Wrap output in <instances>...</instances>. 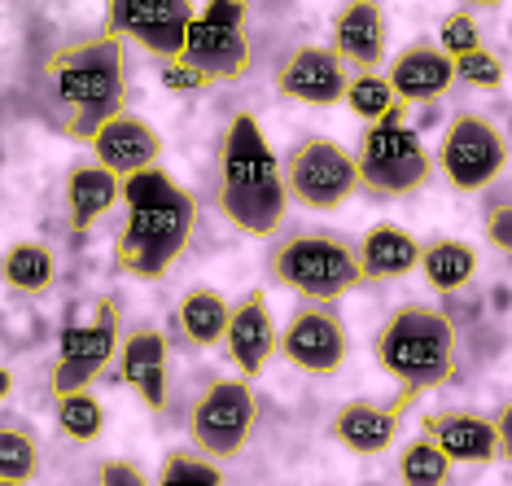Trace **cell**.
Returning <instances> with one entry per match:
<instances>
[{
    "instance_id": "cell-1",
    "label": "cell",
    "mask_w": 512,
    "mask_h": 486,
    "mask_svg": "<svg viewBox=\"0 0 512 486\" xmlns=\"http://www.w3.org/2000/svg\"><path fill=\"white\" fill-rule=\"evenodd\" d=\"M40 114L62 141L92 145L106 123L127 114V53L123 40L101 36L62 44L40 75Z\"/></svg>"
},
{
    "instance_id": "cell-2",
    "label": "cell",
    "mask_w": 512,
    "mask_h": 486,
    "mask_svg": "<svg viewBox=\"0 0 512 486\" xmlns=\"http://www.w3.org/2000/svg\"><path fill=\"white\" fill-rule=\"evenodd\" d=\"M127 219L114 241V272L132 281H162L189 250L197 228V198L180 189L162 167L123 180Z\"/></svg>"
},
{
    "instance_id": "cell-3",
    "label": "cell",
    "mask_w": 512,
    "mask_h": 486,
    "mask_svg": "<svg viewBox=\"0 0 512 486\" xmlns=\"http://www.w3.org/2000/svg\"><path fill=\"white\" fill-rule=\"evenodd\" d=\"M289 211V180L254 114H232L219 149V215L246 237H272Z\"/></svg>"
},
{
    "instance_id": "cell-4",
    "label": "cell",
    "mask_w": 512,
    "mask_h": 486,
    "mask_svg": "<svg viewBox=\"0 0 512 486\" xmlns=\"http://www.w3.org/2000/svg\"><path fill=\"white\" fill-rule=\"evenodd\" d=\"M372 355H377L381 373L403 386L407 399H421L456 377V324L447 311L429 303H403L377 329Z\"/></svg>"
},
{
    "instance_id": "cell-5",
    "label": "cell",
    "mask_w": 512,
    "mask_h": 486,
    "mask_svg": "<svg viewBox=\"0 0 512 486\" xmlns=\"http://www.w3.org/2000/svg\"><path fill=\"white\" fill-rule=\"evenodd\" d=\"M267 272L302 303H337L351 289L368 285L364 263H359V241H346L337 233H289L267 254Z\"/></svg>"
},
{
    "instance_id": "cell-6",
    "label": "cell",
    "mask_w": 512,
    "mask_h": 486,
    "mask_svg": "<svg viewBox=\"0 0 512 486\" xmlns=\"http://www.w3.org/2000/svg\"><path fill=\"white\" fill-rule=\"evenodd\" d=\"M407 106L386 123H372L359 141V189L372 198H407L429 180L438 158H429L425 141L403 123Z\"/></svg>"
},
{
    "instance_id": "cell-7",
    "label": "cell",
    "mask_w": 512,
    "mask_h": 486,
    "mask_svg": "<svg viewBox=\"0 0 512 486\" xmlns=\"http://www.w3.org/2000/svg\"><path fill=\"white\" fill-rule=\"evenodd\" d=\"M259 421V403H254V381L246 377H219L189 408V443L193 451L211 460H232L241 456Z\"/></svg>"
},
{
    "instance_id": "cell-8",
    "label": "cell",
    "mask_w": 512,
    "mask_h": 486,
    "mask_svg": "<svg viewBox=\"0 0 512 486\" xmlns=\"http://www.w3.org/2000/svg\"><path fill=\"white\" fill-rule=\"evenodd\" d=\"M508 132L482 114H456L438 141V171L456 193H482L508 167Z\"/></svg>"
},
{
    "instance_id": "cell-9",
    "label": "cell",
    "mask_w": 512,
    "mask_h": 486,
    "mask_svg": "<svg viewBox=\"0 0 512 486\" xmlns=\"http://www.w3.org/2000/svg\"><path fill=\"white\" fill-rule=\"evenodd\" d=\"M123 351V311L114 298L97 303V320L71 324L57 338V364H53V399L88 390Z\"/></svg>"
},
{
    "instance_id": "cell-10",
    "label": "cell",
    "mask_w": 512,
    "mask_h": 486,
    "mask_svg": "<svg viewBox=\"0 0 512 486\" xmlns=\"http://www.w3.org/2000/svg\"><path fill=\"white\" fill-rule=\"evenodd\" d=\"M289 198L307 211H337L359 193V158L329 136H307L285 162Z\"/></svg>"
},
{
    "instance_id": "cell-11",
    "label": "cell",
    "mask_w": 512,
    "mask_h": 486,
    "mask_svg": "<svg viewBox=\"0 0 512 486\" xmlns=\"http://www.w3.org/2000/svg\"><path fill=\"white\" fill-rule=\"evenodd\" d=\"M197 27L193 0H106V31L158 62H176Z\"/></svg>"
},
{
    "instance_id": "cell-12",
    "label": "cell",
    "mask_w": 512,
    "mask_h": 486,
    "mask_svg": "<svg viewBox=\"0 0 512 486\" xmlns=\"http://www.w3.org/2000/svg\"><path fill=\"white\" fill-rule=\"evenodd\" d=\"M281 355L307 377H333L346 364V324L333 303H302L281 329Z\"/></svg>"
},
{
    "instance_id": "cell-13",
    "label": "cell",
    "mask_w": 512,
    "mask_h": 486,
    "mask_svg": "<svg viewBox=\"0 0 512 486\" xmlns=\"http://www.w3.org/2000/svg\"><path fill=\"white\" fill-rule=\"evenodd\" d=\"M346 88H351V71H346L333 44H302L276 71V92L289 101H302V106L329 110L337 101H346Z\"/></svg>"
},
{
    "instance_id": "cell-14",
    "label": "cell",
    "mask_w": 512,
    "mask_h": 486,
    "mask_svg": "<svg viewBox=\"0 0 512 486\" xmlns=\"http://www.w3.org/2000/svg\"><path fill=\"white\" fill-rule=\"evenodd\" d=\"M224 346H228V360L237 364V373L246 381L263 377L272 355H281V333H276V320H272L263 289H246L232 303V324H228Z\"/></svg>"
},
{
    "instance_id": "cell-15",
    "label": "cell",
    "mask_w": 512,
    "mask_h": 486,
    "mask_svg": "<svg viewBox=\"0 0 512 486\" xmlns=\"http://www.w3.org/2000/svg\"><path fill=\"white\" fill-rule=\"evenodd\" d=\"M416 399L399 395V403H372V399H351L333 412L329 421V438L337 447L355 451V456H381L394 447V438L403 430V412Z\"/></svg>"
},
{
    "instance_id": "cell-16",
    "label": "cell",
    "mask_w": 512,
    "mask_h": 486,
    "mask_svg": "<svg viewBox=\"0 0 512 486\" xmlns=\"http://www.w3.org/2000/svg\"><path fill=\"white\" fill-rule=\"evenodd\" d=\"M421 434H429L447 451L451 465H495V460H504L495 421H486V416H477V412H460V408L425 412Z\"/></svg>"
},
{
    "instance_id": "cell-17",
    "label": "cell",
    "mask_w": 512,
    "mask_h": 486,
    "mask_svg": "<svg viewBox=\"0 0 512 486\" xmlns=\"http://www.w3.org/2000/svg\"><path fill=\"white\" fill-rule=\"evenodd\" d=\"M386 75L403 106H429V101L447 97L451 84H456V57H447L429 40H416L394 57V66Z\"/></svg>"
},
{
    "instance_id": "cell-18",
    "label": "cell",
    "mask_w": 512,
    "mask_h": 486,
    "mask_svg": "<svg viewBox=\"0 0 512 486\" xmlns=\"http://www.w3.org/2000/svg\"><path fill=\"white\" fill-rule=\"evenodd\" d=\"M119 381L136 390L149 412H167V338L154 324H141L123 338Z\"/></svg>"
},
{
    "instance_id": "cell-19",
    "label": "cell",
    "mask_w": 512,
    "mask_h": 486,
    "mask_svg": "<svg viewBox=\"0 0 512 486\" xmlns=\"http://www.w3.org/2000/svg\"><path fill=\"white\" fill-rule=\"evenodd\" d=\"M92 158H97L106 171H114L119 180H132V176H141V171L158 167L162 136L145 119H136V114H119V119L97 132Z\"/></svg>"
},
{
    "instance_id": "cell-20",
    "label": "cell",
    "mask_w": 512,
    "mask_h": 486,
    "mask_svg": "<svg viewBox=\"0 0 512 486\" xmlns=\"http://www.w3.org/2000/svg\"><path fill=\"white\" fill-rule=\"evenodd\" d=\"M333 49L355 71H377L386 62V14L377 0H346L333 18Z\"/></svg>"
},
{
    "instance_id": "cell-21",
    "label": "cell",
    "mask_w": 512,
    "mask_h": 486,
    "mask_svg": "<svg viewBox=\"0 0 512 486\" xmlns=\"http://www.w3.org/2000/svg\"><path fill=\"white\" fill-rule=\"evenodd\" d=\"M114 202H123V180L101 162H75L71 176H66V224H71V233H92L114 211Z\"/></svg>"
},
{
    "instance_id": "cell-22",
    "label": "cell",
    "mask_w": 512,
    "mask_h": 486,
    "mask_svg": "<svg viewBox=\"0 0 512 486\" xmlns=\"http://www.w3.org/2000/svg\"><path fill=\"white\" fill-rule=\"evenodd\" d=\"M184 57L202 71L211 84H237L246 79L250 71V44H246V31H232V27H211V22L197 18L193 36H189V49Z\"/></svg>"
},
{
    "instance_id": "cell-23",
    "label": "cell",
    "mask_w": 512,
    "mask_h": 486,
    "mask_svg": "<svg viewBox=\"0 0 512 486\" xmlns=\"http://www.w3.org/2000/svg\"><path fill=\"white\" fill-rule=\"evenodd\" d=\"M425 259V246L399 224H372L359 237V263L368 281H394V276L416 272Z\"/></svg>"
},
{
    "instance_id": "cell-24",
    "label": "cell",
    "mask_w": 512,
    "mask_h": 486,
    "mask_svg": "<svg viewBox=\"0 0 512 486\" xmlns=\"http://www.w3.org/2000/svg\"><path fill=\"white\" fill-rule=\"evenodd\" d=\"M228 324H232V303L219 298L215 289H193V294L180 298L176 307V329L180 338L206 351V346H219L228 338Z\"/></svg>"
},
{
    "instance_id": "cell-25",
    "label": "cell",
    "mask_w": 512,
    "mask_h": 486,
    "mask_svg": "<svg viewBox=\"0 0 512 486\" xmlns=\"http://www.w3.org/2000/svg\"><path fill=\"white\" fill-rule=\"evenodd\" d=\"M421 276L429 281V289L438 294H456L477 276V250L469 241H456V237H438L425 246V259H421Z\"/></svg>"
},
{
    "instance_id": "cell-26",
    "label": "cell",
    "mask_w": 512,
    "mask_h": 486,
    "mask_svg": "<svg viewBox=\"0 0 512 486\" xmlns=\"http://www.w3.org/2000/svg\"><path fill=\"white\" fill-rule=\"evenodd\" d=\"M0 276L14 294H27V298H40L49 294L53 281H57V259L49 246L40 241H18V246L5 250V263H0Z\"/></svg>"
},
{
    "instance_id": "cell-27",
    "label": "cell",
    "mask_w": 512,
    "mask_h": 486,
    "mask_svg": "<svg viewBox=\"0 0 512 486\" xmlns=\"http://www.w3.org/2000/svg\"><path fill=\"white\" fill-rule=\"evenodd\" d=\"M342 106L351 110L355 119H364V123L372 127V123H386L390 114H399V110H403V101H399V92H394L390 75L355 71V75H351V88H346V101H342Z\"/></svg>"
},
{
    "instance_id": "cell-28",
    "label": "cell",
    "mask_w": 512,
    "mask_h": 486,
    "mask_svg": "<svg viewBox=\"0 0 512 486\" xmlns=\"http://www.w3.org/2000/svg\"><path fill=\"white\" fill-rule=\"evenodd\" d=\"M53 416H57V430L71 438V443H97L101 430H106V408H101V399L92 395V390L57 395Z\"/></svg>"
},
{
    "instance_id": "cell-29",
    "label": "cell",
    "mask_w": 512,
    "mask_h": 486,
    "mask_svg": "<svg viewBox=\"0 0 512 486\" xmlns=\"http://www.w3.org/2000/svg\"><path fill=\"white\" fill-rule=\"evenodd\" d=\"M451 460L429 434H416L399 451V486H447Z\"/></svg>"
},
{
    "instance_id": "cell-30",
    "label": "cell",
    "mask_w": 512,
    "mask_h": 486,
    "mask_svg": "<svg viewBox=\"0 0 512 486\" xmlns=\"http://www.w3.org/2000/svg\"><path fill=\"white\" fill-rule=\"evenodd\" d=\"M40 473V443L31 430L9 425L0 430V482H22L27 486Z\"/></svg>"
},
{
    "instance_id": "cell-31",
    "label": "cell",
    "mask_w": 512,
    "mask_h": 486,
    "mask_svg": "<svg viewBox=\"0 0 512 486\" xmlns=\"http://www.w3.org/2000/svg\"><path fill=\"white\" fill-rule=\"evenodd\" d=\"M154 486H228L219 460L202 456V451H167Z\"/></svg>"
},
{
    "instance_id": "cell-32",
    "label": "cell",
    "mask_w": 512,
    "mask_h": 486,
    "mask_svg": "<svg viewBox=\"0 0 512 486\" xmlns=\"http://www.w3.org/2000/svg\"><path fill=\"white\" fill-rule=\"evenodd\" d=\"M438 49L447 53V57H464V53H473V49H486L482 44V31H477V22L469 9H451L447 18H442V27H438Z\"/></svg>"
},
{
    "instance_id": "cell-33",
    "label": "cell",
    "mask_w": 512,
    "mask_h": 486,
    "mask_svg": "<svg viewBox=\"0 0 512 486\" xmlns=\"http://www.w3.org/2000/svg\"><path fill=\"white\" fill-rule=\"evenodd\" d=\"M504 62L491 53V49H473V53H464L456 57V79H464V84H473V88H504Z\"/></svg>"
},
{
    "instance_id": "cell-34",
    "label": "cell",
    "mask_w": 512,
    "mask_h": 486,
    "mask_svg": "<svg viewBox=\"0 0 512 486\" xmlns=\"http://www.w3.org/2000/svg\"><path fill=\"white\" fill-rule=\"evenodd\" d=\"M158 79H162V88H167V92H202V88H211V79L197 71L189 57H176V62H162Z\"/></svg>"
},
{
    "instance_id": "cell-35",
    "label": "cell",
    "mask_w": 512,
    "mask_h": 486,
    "mask_svg": "<svg viewBox=\"0 0 512 486\" xmlns=\"http://www.w3.org/2000/svg\"><path fill=\"white\" fill-rule=\"evenodd\" d=\"M482 233H486V241H491L499 254H508V259H512V202H499V206L486 211Z\"/></svg>"
},
{
    "instance_id": "cell-36",
    "label": "cell",
    "mask_w": 512,
    "mask_h": 486,
    "mask_svg": "<svg viewBox=\"0 0 512 486\" xmlns=\"http://www.w3.org/2000/svg\"><path fill=\"white\" fill-rule=\"evenodd\" d=\"M202 22H211V27H232V31H246V0H206Z\"/></svg>"
},
{
    "instance_id": "cell-37",
    "label": "cell",
    "mask_w": 512,
    "mask_h": 486,
    "mask_svg": "<svg viewBox=\"0 0 512 486\" xmlns=\"http://www.w3.org/2000/svg\"><path fill=\"white\" fill-rule=\"evenodd\" d=\"M97 486H149V478L132 460H106V465L97 469Z\"/></svg>"
},
{
    "instance_id": "cell-38",
    "label": "cell",
    "mask_w": 512,
    "mask_h": 486,
    "mask_svg": "<svg viewBox=\"0 0 512 486\" xmlns=\"http://www.w3.org/2000/svg\"><path fill=\"white\" fill-rule=\"evenodd\" d=\"M495 430H499V447H504V460H512V403H504V408H499Z\"/></svg>"
},
{
    "instance_id": "cell-39",
    "label": "cell",
    "mask_w": 512,
    "mask_h": 486,
    "mask_svg": "<svg viewBox=\"0 0 512 486\" xmlns=\"http://www.w3.org/2000/svg\"><path fill=\"white\" fill-rule=\"evenodd\" d=\"M0 395H14V373H9V368H0Z\"/></svg>"
},
{
    "instance_id": "cell-40",
    "label": "cell",
    "mask_w": 512,
    "mask_h": 486,
    "mask_svg": "<svg viewBox=\"0 0 512 486\" xmlns=\"http://www.w3.org/2000/svg\"><path fill=\"white\" fill-rule=\"evenodd\" d=\"M464 9H499V0H464Z\"/></svg>"
},
{
    "instance_id": "cell-41",
    "label": "cell",
    "mask_w": 512,
    "mask_h": 486,
    "mask_svg": "<svg viewBox=\"0 0 512 486\" xmlns=\"http://www.w3.org/2000/svg\"><path fill=\"white\" fill-rule=\"evenodd\" d=\"M508 141H512V114H508Z\"/></svg>"
},
{
    "instance_id": "cell-42",
    "label": "cell",
    "mask_w": 512,
    "mask_h": 486,
    "mask_svg": "<svg viewBox=\"0 0 512 486\" xmlns=\"http://www.w3.org/2000/svg\"><path fill=\"white\" fill-rule=\"evenodd\" d=\"M0 486H22V482H0Z\"/></svg>"
},
{
    "instance_id": "cell-43",
    "label": "cell",
    "mask_w": 512,
    "mask_h": 486,
    "mask_svg": "<svg viewBox=\"0 0 512 486\" xmlns=\"http://www.w3.org/2000/svg\"><path fill=\"white\" fill-rule=\"evenodd\" d=\"M359 486H381V482H359Z\"/></svg>"
}]
</instances>
